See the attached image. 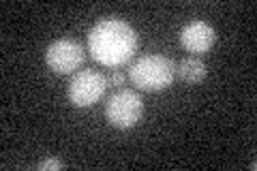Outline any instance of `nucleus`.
I'll list each match as a JSON object with an SVG mask.
<instances>
[{
    "label": "nucleus",
    "instance_id": "obj_1",
    "mask_svg": "<svg viewBox=\"0 0 257 171\" xmlns=\"http://www.w3.org/2000/svg\"><path fill=\"white\" fill-rule=\"evenodd\" d=\"M140 47L138 32L128 22L118 18H103L88 32V50L94 62L116 69L128 64Z\"/></svg>",
    "mask_w": 257,
    "mask_h": 171
},
{
    "label": "nucleus",
    "instance_id": "obj_2",
    "mask_svg": "<svg viewBox=\"0 0 257 171\" xmlns=\"http://www.w3.org/2000/svg\"><path fill=\"white\" fill-rule=\"evenodd\" d=\"M126 77L142 92H161L174 84L176 62L163 54H148L128 67Z\"/></svg>",
    "mask_w": 257,
    "mask_h": 171
},
{
    "label": "nucleus",
    "instance_id": "obj_3",
    "mask_svg": "<svg viewBox=\"0 0 257 171\" xmlns=\"http://www.w3.org/2000/svg\"><path fill=\"white\" fill-rule=\"evenodd\" d=\"M144 116V101L135 90L114 92L105 103V118L116 128H133Z\"/></svg>",
    "mask_w": 257,
    "mask_h": 171
},
{
    "label": "nucleus",
    "instance_id": "obj_4",
    "mask_svg": "<svg viewBox=\"0 0 257 171\" xmlns=\"http://www.w3.org/2000/svg\"><path fill=\"white\" fill-rule=\"evenodd\" d=\"M86 60V50L79 41L64 37L56 39L45 50V64L56 75H71L75 73Z\"/></svg>",
    "mask_w": 257,
    "mask_h": 171
},
{
    "label": "nucleus",
    "instance_id": "obj_5",
    "mask_svg": "<svg viewBox=\"0 0 257 171\" xmlns=\"http://www.w3.org/2000/svg\"><path fill=\"white\" fill-rule=\"evenodd\" d=\"M107 88V77L96 69H84L73 73V77L69 81V101L75 107H90L96 101H101V96L105 94Z\"/></svg>",
    "mask_w": 257,
    "mask_h": 171
},
{
    "label": "nucleus",
    "instance_id": "obj_6",
    "mask_svg": "<svg viewBox=\"0 0 257 171\" xmlns=\"http://www.w3.org/2000/svg\"><path fill=\"white\" fill-rule=\"evenodd\" d=\"M216 41V30L208 22L195 20L189 22L187 26L180 30V45L193 56L206 54Z\"/></svg>",
    "mask_w": 257,
    "mask_h": 171
},
{
    "label": "nucleus",
    "instance_id": "obj_7",
    "mask_svg": "<svg viewBox=\"0 0 257 171\" xmlns=\"http://www.w3.org/2000/svg\"><path fill=\"white\" fill-rule=\"evenodd\" d=\"M176 75L187 84H199L206 77V64L197 56H189V58H182L180 64H176Z\"/></svg>",
    "mask_w": 257,
    "mask_h": 171
},
{
    "label": "nucleus",
    "instance_id": "obj_8",
    "mask_svg": "<svg viewBox=\"0 0 257 171\" xmlns=\"http://www.w3.org/2000/svg\"><path fill=\"white\" fill-rule=\"evenodd\" d=\"M39 169L41 171H52V169H64L67 165H64V162L60 160V158H54V156H47V158H43L41 162H39L37 165Z\"/></svg>",
    "mask_w": 257,
    "mask_h": 171
},
{
    "label": "nucleus",
    "instance_id": "obj_9",
    "mask_svg": "<svg viewBox=\"0 0 257 171\" xmlns=\"http://www.w3.org/2000/svg\"><path fill=\"white\" fill-rule=\"evenodd\" d=\"M124 81H126V75L120 71H114L107 75V84H111V86H124Z\"/></svg>",
    "mask_w": 257,
    "mask_h": 171
}]
</instances>
